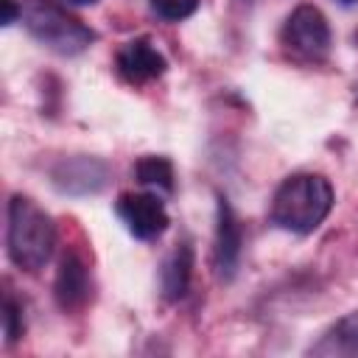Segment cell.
I'll return each instance as SVG.
<instances>
[{
	"label": "cell",
	"instance_id": "4",
	"mask_svg": "<svg viewBox=\"0 0 358 358\" xmlns=\"http://www.w3.org/2000/svg\"><path fill=\"white\" fill-rule=\"evenodd\" d=\"M282 45L291 53L302 56V59L322 62L330 53V45H333V34H330L327 17L310 3L296 6L288 14L285 25H282Z\"/></svg>",
	"mask_w": 358,
	"mask_h": 358
},
{
	"label": "cell",
	"instance_id": "2",
	"mask_svg": "<svg viewBox=\"0 0 358 358\" xmlns=\"http://www.w3.org/2000/svg\"><path fill=\"white\" fill-rule=\"evenodd\" d=\"M8 257L22 271H39L56 249L53 218L28 196H11L8 201V229H6Z\"/></svg>",
	"mask_w": 358,
	"mask_h": 358
},
{
	"label": "cell",
	"instance_id": "7",
	"mask_svg": "<svg viewBox=\"0 0 358 358\" xmlns=\"http://www.w3.org/2000/svg\"><path fill=\"white\" fill-rule=\"evenodd\" d=\"M50 176L62 193L90 196V193L103 190L109 179V168L103 159H95V157H70V159H62Z\"/></svg>",
	"mask_w": 358,
	"mask_h": 358
},
{
	"label": "cell",
	"instance_id": "9",
	"mask_svg": "<svg viewBox=\"0 0 358 358\" xmlns=\"http://www.w3.org/2000/svg\"><path fill=\"white\" fill-rule=\"evenodd\" d=\"M92 294V282H90V271H87V263L76 255V252H67L59 263V271H56V282H53V296H56V305L62 310H78L87 305Z\"/></svg>",
	"mask_w": 358,
	"mask_h": 358
},
{
	"label": "cell",
	"instance_id": "14",
	"mask_svg": "<svg viewBox=\"0 0 358 358\" xmlns=\"http://www.w3.org/2000/svg\"><path fill=\"white\" fill-rule=\"evenodd\" d=\"M3 330H6V341L14 344L22 333H25V316H22V305L6 294V302H3Z\"/></svg>",
	"mask_w": 358,
	"mask_h": 358
},
{
	"label": "cell",
	"instance_id": "12",
	"mask_svg": "<svg viewBox=\"0 0 358 358\" xmlns=\"http://www.w3.org/2000/svg\"><path fill=\"white\" fill-rule=\"evenodd\" d=\"M134 176H137V182H143L148 187H157L165 193L173 190V165L165 157H154V154L140 157L134 165Z\"/></svg>",
	"mask_w": 358,
	"mask_h": 358
},
{
	"label": "cell",
	"instance_id": "10",
	"mask_svg": "<svg viewBox=\"0 0 358 358\" xmlns=\"http://www.w3.org/2000/svg\"><path fill=\"white\" fill-rule=\"evenodd\" d=\"M310 355L324 358H355L358 355V310L341 316L336 324L324 330V336L310 344Z\"/></svg>",
	"mask_w": 358,
	"mask_h": 358
},
{
	"label": "cell",
	"instance_id": "1",
	"mask_svg": "<svg viewBox=\"0 0 358 358\" xmlns=\"http://www.w3.org/2000/svg\"><path fill=\"white\" fill-rule=\"evenodd\" d=\"M336 201L333 185L322 173H291L271 199V221L294 235H308L330 215Z\"/></svg>",
	"mask_w": 358,
	"mask_h": 358
},
{
	"label": "cell",
	"instance_id": "15",
	"mask_svg": "<svg viewBox=\"0 0 358 358\" xmlns=\"http://www.w3.org/2000/svg\"><path fill=\"white\" fill-rule=\"evenodd\" d=\"M17 17H20L17 0H6V17H3V25H11V22H14Z\"/></svg>",
	"mask_w": 358,
	"mask_h": 358
},
{
	"label": "cell",
	"instance_id": "11",
	"mask_svg": "<svg viewBox=\"0 0 358 358\" xmlns=\"http://www.w3.org/2000/svg\"><path fill=\"white\" fill-rule=\"evenodd\" d=\"M193 277V246L179 243L162 266V291L168 299H182Z\"/></svg>",
	"mask_w": 358,
	"mask_h": 358
},
{
	"label": "cell",
	"instance_id": "17",
	"mask_svg": "<svg viewBox=\"0 0 358 358\" xmlns=\"http://www.w3.org/2000/svg\"><path fill=\"white\" fill-rule=\"evenodd\" d=\"M336 3H338V6H355L358 0H336Z\"/></svg>",
	"mask_w": 358,
	"mask_h": 358
},
{
	"label": "cell",
	"instance_id": "16",
	"mask_svg": "<svg viewBox=\"0 0 358 358\" xmlns=\"http://www.w3.org/2000/svg\"><path fill=\"white\" fill-rule=\"evenodd\" d=\"M67 3H73V6H92V3H98V0H67Z\"/></svg>",
	"mask_w": 358,
	"mask_h": 358
},
{
	"label": "cell",
	"instance_id": "8",
	"mask_svg": "<svg viewBox=\"0 0 358 358\" xmlns=\"http://www.w3.org/2000/svg\"><path fill=\"white\" fill-rule=\"evenodd\" d=\"M115 64H117V73H120L126 81H131V84L154 81V78H159V76L165 73V67H168L165 56H162L145 36L123 42L120 50H117Z\"/></svg>",
	"mask_w": 358,
	"mask_h": 358
},
{
	"label": "cell",
	"instance_id": "5",
	"mask_svg": "<svg viewBox=\"0 0 358 358\" xmlns=\"http://www.w3.org/2000/svg\"><path fill=\"white\" fill-rule=\"evenodd\" d=\"M115 213L137 241L159 238L171 224L162 199L154 193H120L115 201Z\"/></svg>",
	"mask_w": 358,
	"mask_h": 358
},
{
	"label": "cell",
	"instance_id": "3",
	"mask_svg": "<svg viewBox=\"0 0 358 358\" xmlns=\"http://www.w3.org/2000/svg\"><path fill=\"white\" fill-rule=\"evenodd\" d=\"M20 20L39 45L59 56H78L98 39L95 31L70 14L59 0H22Z\"/></svg>",
	"mask_w": 358,
	"mask_h": 358
},
{
	"label": "cell",
	"instance_id": "13",
	"mask_svg": "<svg viewBox=\"0 0 358 358\" xmlns=\"http://www.w3.org/2000/svg\"><path fill=\"white\" fill-rule=\"evenodd\" d=\"M151 11L165 22H179L199 8V0H148Z\"/></svg>",
	"mask_w": 358,
	"mask_h": 358
},
{
	"label": "cell",
	"instance_id": "6",
	"mask_svg": "<svg viewBox=\"0 0 358 358\" xmlns=\"http://www.w3.org/2000/svg\"><path fill=\"white\" fill-rule=\"evenodd\" d=\"M241 246H243V229L241 221L229 204L227 196H218L215 204V238H213V266L221 280H232L241 263Z\"/></svg>",
	"mask_w": 358,
	"mask_h": 358
},
{
	"label": "cell",
	"instance_id": "18",
	"mask_svg": "<svg viewBox=\"0 0 358 358\" xmlns=\"http://www.w3.org/2000/svg\"><path fill=\"white\" fill-rule=\"evenodd\" d=\"M355 103H358V87H355Z\"/></svg>",
	"mask_w": 358,
	"mask_h": 358
}]
</instances>
